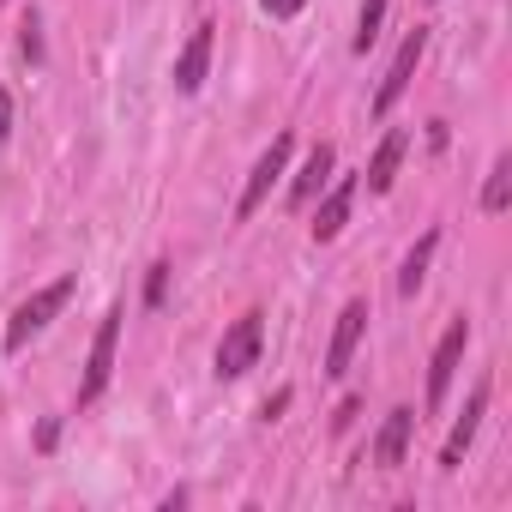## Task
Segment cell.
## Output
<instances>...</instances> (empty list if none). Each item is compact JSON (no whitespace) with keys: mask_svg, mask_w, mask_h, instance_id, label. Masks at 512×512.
I'll return each instance as SVG.
<instances>
[{"mask_svg":"<svg viewBox=\"0 0 512 512\" xmlns=\"http://www.w3.org/2000/svg\"><path fill=\"white\" fill-rule=\"evenodd\" d=\"M284 410H290V392H278V398H266V410H260V416H266V422H278Z\"/></svg>","mask_w":512,"mask_h":512,"instance_id":"obj_20","label":"cell"},{"mask_svg":"<svg viewBox=\"0 0 512 512\" xmlns=\"http://www.w3.org/2000/svg\"><path fill=\"white\" fill-rule=\"evenodd\" d=\"M482 410H488V380H476V392H470L464 416L452 422V440H446V452H440V464H446V470H458V464H464V452H470V440H476V422H482Z\"/></svg>","mask_w":512,"mask_h":512,"instance_id":"obj_8","label":"cell"},{"mask_svg":"<svg viewBox=\"0 0 512 512\" xmlns=\"http://www.w3.org/2000/svg\"><path fill=\"white\" fill-rule=\"evenodd\" d=\"M332 163H338V157H332V145H314V151H308V163H302V175L290 181V205H308V199L332 181Z\"/></svg>","mask_w":512,"mask_h":512,"instance_id":"obj_12","label":"cell"},{"mask_svg":"<svg viewBox=\"0 0 512 512\" xmlns=\"http://www.w3.org/2000/svg\"><path fill=\"white\" fill-rule=\"evenodd\" d=\"M350 205H356V175H338V187L326 193L320 217H314V241H332L344 223H350Z\"/></svg>","mask_w":512,"mask_h":512,"instance_id":"obj_10","label":"cell"},{"mask_svg":"<svg viewBox=\"0 0 512 512\" xmlns=\"http://www.w3.org/2000/svg\"><path fill=\"white\" fill-rule=\"evenodd\" d=\"M464 344H470V326H464V320H452V326H446V338L434 344V362H428V410H440V404H446L452 374H458V362H464Z\"/></svg>","mask_w":512,"mask_h":512,"instance_id":"obj_4","label":"cell"},{"mask_svg":"<svg viewBox=\"0 0 512 512\" xmlns=\"http://www.w3.org/2000/svg\"><path fill=\"white\" fill-rule=\"evenodd\" d=\"M422 49H428V31H410V37H404V49H398V55H392V67H386L380 91H374V115H386V109L410 91V79H416V67H422Z\"/></svg>","mask_w":512,"mask_h":512,"instance_id":"obj_6","label":"cell"},{"mask_svg":"<svg viewBox=\"0 0 512 512\" xmlns=\"http://www.w3.org/2000/svg\"><path fill=\"white\" fill-rule=\"evenodd\" d=\"M260 338H266V314L247 308V314L223 332V344H217V374H223V380H241L253 362H260Z\"/></svg>","mask_w":512,"mask_h":512,"instance_id":"obj_2","label":"cell"},{"mask_svg":"<svg viewBox=\"0 0 512 512\" xmlns=\"http://www.w3.org/2000/svg\"><path fill=\"white\" fill-rule=\"evenodd\" d=\"M362 332H368V302H350V308L338 314V332H332V350H326V374H332V380L350 374V356H356Z\"/></svg>","mask_w":512,"mask_h":512,"instance_id":"obj_7","label":"cell"},{"mask_svg":"<svg viewBox=\"0 0 512 512\" xmlns=\"http://www.w3.org/2000/svg\"><path fill=\"white\" fill-rule=\"evenodd\" d=\"M410 434H416V410H392L386 416V428H380V440H374V464H404V452H410Z\"/></svg>","mask_w":512,"mask_h":512,"instance_id":"obj_11","label":"cell"},{"mask_svg":"<svg viewBox=\"0 0 512 512\" xmlns=\"http://www.w3.org/2000/svg\"><path fill=\"white\" fill-rule=\"evenodd\" d=\"M260 7H266V13H272V19H296V13H302V7H308V0H260Z\"/></svg>","mask_w":512,"mask_h":512,"instance_id":"obj_19","label":"cell"},{"mask_svg":"<svg viewBox=\"0 0 512 512\" xmlns=\"http://www.w3.org/2000/svg\"><path fill=\"white\" fill-rule=\"evenodd\" d=\"M7 133H13V97L0 91V139H7Z\"/></svg>","mask_w":512,"mask_h":512,"instance_id":"obj_21","label":"cell"},{"mask_svg":"<svg viewBox=\"0 0 512 512\" xmlns=\"http://www.w3.org/2000/svg\"><path fill=\"white\" fill-rule=\"evenodd\" d=\"M290 169V133H278L272 145H266V157L253 163V175H247V187H241V205H235V217H253L266 205V193H272V181Z\"/></svg>","mask_w":512,"mask_h":512,"instance_id":"obj_5","label":"cell"},{"mask_svg":"<svg viewBox=\"0 0 512 512\" xmlns=\"http://www.w3.org/2000/svg\"><path fill=\"white\" fill-rule=\"evenodd\" d=\"M380 25H386V0H362V19H356V55H368V49H374Z\"/></svg>","mask_w":512,"mask_h":512,"instance_id":"obj_16","label":"cell"},{"mask_svg":"<svg viewBox=\"0 0 512 512\" xmlns=\"http://www.w3.org/2000/svg\"><path fill=\"white\" fill-rule=\"evenodd\" d=\"M25 61H43V37H37V19H25V37H19Z\"/></svg>","mask_w":512,"mask_h":512,"instance_id":"obj_18","label":"cell"},{"mask_svg":"<svg viewBox=\"0 0 512 512\" xmlns=\"http://www.w3.org/2000/svg\"><path fill=\"white\" fill-rule=\"evenodd\" d=\"M205 67H211V25H199L175 61V91H199L205 85Z\"/></svg>","mask_w":512,"mask_h":512,"instance_id":"obj_9","label":"cell"},{"mask_svg":"<svg viewBox=\"0 0 512 512\" xmlns=\"http://www.w3.org/2000/svg\"><path fill=\"white\" fill-rule=\"evenodd\" d=\"M73 290H79V278L67 272V278L43 284L31 302H19V308H13V320H7V350H25V344H31V338H37V332H43V326L67 308V302H73Z\"/></svg>","mask_w":512,"mask_h":512,"instance_id":"obj_1","label":"cell"},{"mask_svg":"<svg viewBox=\"0 0 512 512\" xmlns=\"http://www.w3.org/2000/svg\"><path fill=\"white\" fill-rule=\"evenodd\" d=\"M506 199H512V157H494L488 187H482V211H488V217H500V211H506Z\"/></svg>","mask_w":512,"mask_h":512,"instance_id":"obj_15","label":"cell"},{"mask_svg":"<svg viewBox=\"0 0 512 512\" xmlns=\"http://www.w3.org/2000/svg\"><path fill=\"white\" fill-rule=\"evenodd\" d=\"M434 247H440V235L428 229L410 253H404V272H398V296H416L422 290V278H428V260H434Z\"/></svg>","mask_w":512,"mask_h":512,"instance_id":"obj_14","label":"cell"},{"mask_svg":"<svg viewBox=\"0 0 512 512\" xmlns=\"http://www.w3.org/2000/svg\"><path fill=\"white\" fill-rule=\"evenodd\" d=\"M404 133H386L380 139V151H374V163H368V193H386L392 187V175H398V163H404Z\"/></svg>","mask_w":512,"mask_h":512,"instance_id":"obj_13","label":"cell"},{"mask_svg":"<svg viewBox=\"0 0 512 512\" xmlns=\"http://www.w3.org/2000/svg\"><path fill=\"white\" fill-rule=\"evenodd\" d=\"M115 344H121V308H109L103 326H97V338H91L85 380H79V404H97V398H103V386H109V374H115Z\"/></svg>","mask_w":512,"mask_h":512,"instance_id":"obj_3","label":"cell"},{"mask_svg":"<svg viewBox=\"0 0 512 512\" xmlns=\"http://www.w3.org/2000/svg\"><path fill=\"white\" fill-rule=\"evenodd\" d=\"M163 296H169V260H157V266H151V278H145V302H151V308H163Z\"/></svg>","mask_w":512,"mask_h":512,"instance_id":"obj_17","label":"cell"}]
</instances>
